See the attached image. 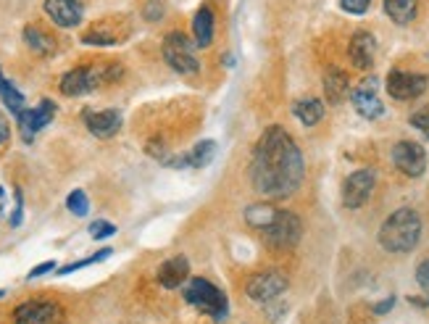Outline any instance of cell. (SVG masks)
<instances>
[{
    "mask_svg": "<svg viewBox=\"0 0 429 324\" xmlns=\"http://www.w3.org/2000/svg\"><path fill=\"white\" fill-rule=\"evenodd\" d=\"M374 185H377L374 169H359V172L350 174L345 185H342V203H345V208H361L371 198Z\"/></svg>",
    "mask_w": 429,
    "mask_h": 324,
    "instance_id": "cell-10",
    "label": "cell"
},
{
    "mask_svg": "<svg viewBox=\"0 0 429 324\" xmlns=\"http://www.w3.org/2000/svg\"><path fill=\"white\" fill-rule=\"evenodd\" d=\"M348 58L356 69H371V66H374V58H377V40H374L371 32L359 30L353 37H350Z\"/></svg>",
    "mask_w": 429,
    "mask_h": 324,
    "instance_id": "cell-17",
    "label": "cell"
},
{
    "mask_svg": "<svg viewBox=\"0 0 429 324\" xmlns=\"http://www.w3.org/2000/svg\"><path fill=\"white\" fill-rule=\"evenodd\" d=\"M377 85H380V80L369 77V80H363L356 90L350 92V103H353V108H356L363 119H380L382 113H385V106H382L380 101Z\"/></svg>",
    "mask_w": 429,
    "mask_h": 324,
    "instance_id": "cell-12",
    "label": "cell"
},
{
    "mask_svg": "<svg viewBox=\"0 0 429 324\" xmlns=\"http://www.w3.org/2000/svg\"><path fill=\"white\" fill-rule=\"evenodd\" d=\"M8 137H11V124H8V119L0 113V148L8 142Z\"/></svg>",
    "mask_w": 429,
    "mask_h": 324,
    "instance_id": "cell-35",
    "label": "cell"
},
{
    "mask_svg": "<svg viewBox=\"0 0 429 324\" xmlns=\"http://www.w3.org/2000/svg\"><path fill=\"white\" fill-rule=\"evenodd\" d=\"M285 290H287V277H285V272H280V269H266V272L253 274L250 282L245 285V293H248L250 301H256V304L277 301Z\"/></svg>",
    "mask_w": 429,
    "mask_h": 324,
    "instance_id": "cell-7",
    "label": "cell"
},
{
    "mask_svg": "<svg viewBox=\"0 0 429 324\" xmlns=\"http://www.w3.org/2000/svg\"><path fill=\"white\" fill-rule=\"evenodd\" d=\"M190 280V261L185 256H174L158 266V282L166 290H177Z\"/></svg>",
    "mask_w": 429,
    "mask_h": 324,
    "instance_id": "cell-18",
    "label": "cell"
},
{
    "mask_svg": "<svg viewBox=\"0 0 429 324\" xmlns=\"http://www.w3.org/2000/svg\"><path fill=\"white\" fill-rule=\"evenodd\" d=\"M24 42H27V48H30L32 53H37V56H50V53H56V40H53L45 30H40L37 24L24 27Z\"/></svg>",
    "mask_w": 429,
    "mask_h": 324,
    "instance_id": "cell-21",
    "label": "cell"
},
{
    "mask_svg": "<svg viewBox=\"0 0 429 324\" xmlns=\"http://www.w3.org/2000/svg\"><path fill=\"white\" fill-rule=\"evenodd\" d=\"M116 232V227L111 222H103V219H98V222L90 224V235L95 237V240H106V237H111V235Z\"/></svg>",
    "mask_w": 429,
    "mask_h": 324,
    "instance_id": "cell-30",
    "label": "cell"
},
{
    "mask_svg": "<svg viewBox=\"0 0 429 324\" xmlns=\"http://www.w3.org/2000/svg\"><path fill=\"white\" fill-rule=\"evenodd\" d=\"M416 282H419V287L424 290V295H427V298H421V301H419V298H411V304L429 306V258L416 266Z\"/></svg>",
    "mask_w": 429,
    "mask_h": 324,
    "instance_id": "cell-29",
    "label": "cell"
},
{
    "mask_svg": "<svg viewBox=\"0 0 429 324\" xmlns=\"http://www.w3.org/2000/svg\"><path fill=\"white\" fill-rule=\"evenodd\" d=\"M0 101L8 106V111L13 113V116H19V113L27 108V101H24V95L16 90V85H13V82L3 77V71H0Z\"/></svg>",
    "mask_w": 429,
    "mask_h": 324,
    "instance_id": "cell-25",
    "label": "cell"
},
{
    "mask_svg": "<svg viewBox=\"0 0 429 324\" xmlns=\"http://www.w3.org/2000/svg\"><path fill=\"white\" fill-rule=\"evenodd\" d=\"M45 13L56 27L71 30V27L82 24L85 8H82V0H45Z\"/></svg>",
    "mask_w": 429,
    "mask_h": 324,
    "instance_id": "cell-14",
    "label": "cell"
},
{
    "mask_svg": "<svg viewBox=\"0 0 429 324\" xmlns=\"http://www.w3.org/2000/svg\"><path fill=\"white\" fill-rule=\"evenodd\" d=\"M427 74H414V71H390L387 74V92L390 98H395V101H414V98H419L421 92L427 90Z\"/></svg>",
    "mask_w": 429,
    "mask_h": 324,
    "instance_id": "cell-9",
    "label": "cell"
},
{
    "mask_svg": "<svg viewBox=\"0 0 429 324\" xmlns=\"http://www.w3.org/2000/svg\"><path fill=\"white\" fill-rule=\"evenodd\" d=\"M274 216H277V208H271V206H250L248 211H245V222L250 227H256V230H266L271 222H274Z\"/></svg>",
    "mask_w": 429,
    "mask_h": 324,
    "instance_id": "cell-26",
    "label": "cell"
},
{
    "mask_svg": "<svg viewBox=\"0 0 429 324\" xmlns=\"http://www.w3.org/2000/svg\"><path fill=\"white\" fill-rule=\"evenodd\" d=\"M161 51H163L166 63H169L177 74H185V77H187V74H198L200 71L198 56H195V42L187 40V35L169 32V35L163 37Z\"/></svg>",
    "mask_w": 429,
    "mask_h": 324,
    "instance_id": "cell-6",
    "label": "cell"
},
{
    "mask_svg": "<svg viewBox=\"0 0 429 324\" xmlns=\"http://www.w3.org/2000/svg\"><path fill=\"white\" fill-rule=\"evenodd\" d=\"M63 319L66 314L56 301H27L13 311L16 324H63Z\"/></svg>",
    "mask_w": 429,
    "mask_h": 324,
    "instance_id": "cell-8",
    "label": "cell"
},
{
    "mask_svg": "<svg viewBox=\"0 0 429 324\" xmlns=\"http://www.w3.org/2000/svg\"><path fill=\"white\" fill-rule=\"evenodd\" d=\"M392 163L406 177H421V174L427 172V151L421 148L419 142L400 140L392 148Z\"/></svg>",
    "mask_w": 429,
    "mask_h": 324,
    "instance_id": "cell-11",
    "label": "cell"
},
{
    "mask_svg": "<svg viewBox=\"0 0 429 324\" xmlns=\"http://www.w3.org/2000/svg\"><path fill=\"white\" fill-rule=\"evenodd\" d=\"M48 272H56V261L37 263V266H35V269L30 272V280H35V277H42V274H48Z\"/></svg>",
    "mask_w": 429,
    "mask_h": 324,
    "instance_id": "cell-34",
    "label": "cell"
},
{
    "mask_svg": "<svg viewBox=\"0 0 429 324\" xmlns=\"http://www.w3.org/2000/svg\"><path fill=\"white\" fill-rule=\"evenodd\" d=\"M416 11H419V0H385V13L400 27L416 19Z\"/></svg>",
    "mask_w": 429,
    "mask_h": 324,
    "instance_id": "cell-23",
    "label": "cell"
},
{
    "mask_svg": "<svg viewBox=\"0 0 429 324\" xmlns=\"http://www.w3.org/2000/svg\"><path fill=\"white\" fill-rule=\"evenodd\" d=\"M411 124H414V127H416L424 137H429V111L414 113V116H411Z\"/></svg>",
    "mask_w": 429,
    "mask_h": 324,
    "instance_id": "cell-32",
    "label": "cell"
},
{
    "mask_svg": "<svg viewBox=\"0 0 429 324\" xmlns=\"http://www.w3.org/2000/svg\"><path fill=\"white\" fill-rule=\"evenodd\" d=\"M66 208H69L74 216H87V211H90V201H87L85 190H71L69 198H66Z\"/></svg>",
    "mask_w": 429,
    "mask_h": 324,
    "instance_id": "cell-28",
    "label": "cell"
},
{
    "mask_svg": "<svg viewBox=\"0 0 429 324\" xmlns=\"http://www.w3.org/2000/svg\"><path fill=\"white\" fill-rule=\"evenodd\" d=\"M116 77H121V66L116 61H98L90 63V66H77V69L66 71L61 77V92L66 98H80V95H87V92L98 90L100 85L106 82H113Z\"/></svg>",
    "mask_w": 429,
    "mask_h": 324,
    "instance_id": "cell-3",
    "label": "cell"
},
{
    "mask_svg": "<svg viewBox=\"0 0 429 324\" xmlns=\"http://www.w3.org/2000/svg\"><path fill=\"white\" fill-rule=\"evenodd\" d=\"M213 156H216V142L203 140L185 156H166L163 163L171 166V169H203V166H209L213 161Z\"/></svg>",
    "mask_w": 429,
    "mask_h": 324,
    "instance_id": "cell-16",
    "label": "cell"
},
{
    "mask_svg": "<svg viewBox=\"0 0 429 324\" xmlns=\"http://www.w3.org/2000/svg\"><path fill=\"white\" fill-rule=\"evenodd\" d=\"M82 119H85V127L90 130V135H95L100 140H108L121 130V111H116V108H103V111L87 108L82 113Z\"/></svg>",
    "mask_w": 429,
    "mask_h": 324,
    "instance_id": "cell-15",
    "label": "cell"
},
{
    "mask_svg": "<svg viewBox=\"0 0 429 324\" xmlns=\"http://www.w3.org/2000/svg\"><path fill=\"white\" fill-rule=\"evenodd\" d=\"M113 254L111 248H103V251H98L95 256H90V258H82V261H74V263H66V266H61L58 274H71V272H80V269H85V266H92V263H100L106 261L108 256Z\"/></svg>",
    "mask_w": 429,
    "mask_h": 324,
    "instance_id": "cell-27",
    "label": "cell"
},
{
    "mask_svg": "<svg viewBox=\"0 0 429 324\" xmlns=\"http://www.w3.org/2000/svg\"><path fill=\"white\" fill-rule=\"evenodd\" d=\"M421 240V216L403 206L385 219L380 230V245L387 254H409Z\"/></svg>",
    "mask_w": 429,
    "mask_h": 324,
    "instance_id": "cell-2",
    "label": "cell"
},
{
    "mask_svg": "<svg viewBox=\"0 0 429 324\" xmlns=\"http://www.w3.org/2000/svg\"><path fill=\"white\" fill-rule=\"evenodd\" d=\"M350 92V82H348V74L340 69H330L324 74V95L332 106H337L345 95Z\"/></svg>",
    "mask_w": 429,
    "mask_h": 324,
    "instance_id": "cell-20",
    "label": "cell"
},
{
    "mask_svg": "<svg viewBox=\"0 0 429 324\" xmlns=\"http://www.w3.org/2000/svg\"><path fill=\"white\" fill-rule=\"evenodd\" d=\"M185 301L190 306H195L198 311H203L206 316H211L213 322H224L227 319V311H230V304H227V295L221 293L219 287L203 277H192L185 282Z\"/></svg>",
    "mask_w": 429,
    "mask_h": 324,
    "instance_id": "cell-4",
    "label": "cell"
},
{
    "mask_svg": "<svg viewBox=\"0 0 429 324\" xmlns=\"http://www.w3.org/2000/svg\"><path fill=\"white\" fill-rule=\"evenodd\" d=\"M124 37H127V32H116V30L111 32L108 19H103L98 21L90 32L82 35V42H85V45H119Z\"/></svg>",
    "mask_w": 429,
    "mask_h": 324,
    "instance_id": "cell-22",
    "label": "cell"
},
{
    "mask_svg": "<svg viewBox=\"0 0 429 324\" xmlns=\"http://www.w3.org/2000/svg\"><path fill=\"white\" fill-rule=\"evenodd\" d=\"M16 206H13V213H11V227H19L21 224V213H24V195H21V190H16Z\"/></svg>",
    "mask_w": 429,
    "mask_h": 324,
    "instance_id": "cell-33",
    "label": "cell"
},
{
    "mask_svg": "<svg viewBox=\"0 0 429 324\" xmlns=\"http://www.w3.org/2000/svg\"><path fill=\"white\" fill-rule=\"evenodd\" d=\"M161 13H163V8H161V6H150V8H148V19H150V21L158 19Z\"/></svg>",
    "mask_w": 429,
    "mask_h": 324,
    "instance_id": "cell-37",
    "label": "cell"
},
{
    "mask_svg": "<svg viewBox=\"0 0 429 324\" xmlns=\"http://www.w3.org/2000/svg\"><path fill=\"white\" fill-rule=\"evenodd\" d=\"M340 6L345 13H353V16H361V13H366L371 6V0H340Z\"/></svg>",
    "mask_w": 429,
    "mask_h": 324,
    "instance_id": "cell-31",
    "label": "cell"
},
{
    "mask_svg": "<svg viewBox=\"0 0 429 324\" xmlns=\"http://www.w3.org/2000/svg\"><path fill=\"white\" fill-rule=\"evenodd\" d=\"M303 153L298 142L282 127H269L261 135L250 161V182L253 190L269 201H285L303 182Z\"/></svg>",
    "mask_w": 429,
    "mask_h": 324,
    "instance_id": "cell-1",
    "label": "cell"
},
{
    "mask_svg": "<svg viewBox=\"0 0 429 324\" xmlns=\"http://www.w3.org/2000/svg\"><path fill=\"white\" fill-rule=\"evenodd\" d=\"M292 113L298 116V122L303 127H313V124L321 122V116H324V103L316 101V98H303L292 106Z\"/></svg>",
    "mask_w": 429,
    "mask_h": 324,
    "instance_id": "cell-24",
    "label": "cell"
},
{
    "mask_svg": "<svg viewBox=\"0 0 429 324\" xmlns=\"http://www.w3.org/2000/svg\"><path fill=\"white\" fill-rule=\"evenodd\" d=\"M53 116H56V103L53 101H42L40 106H35V108H24V111L16 116V122L21 127V137L30 142L37 132H42L53 122Z\"/></svg>",
    "mask_w": 429,
    "mask_h": 324,
    "instance_id": "cell-13",
    "label": "cell"
},
{
    "mask_svg": "<svg viewBox=\"0 0 429 324\" xmlns=\"http://www.w3.org/2000/svg\"><path fill=\"white\" fill-rule=\"evenodd\" d=\"M263 232V243L269 245L271 251L277 254H287L295 245L300 243V235H303V222L298 219V213L292 211H277L274 222L261 230Z\"/></svg>",
    "mask_w": 429,
    "mask_h": 324,
    "instance_id": "cell-5",
    "label": "cell"
},
{
    "mask_svg": "<svg viewBox=\"0 0 429 324\" xmlns=\"http://www.w3.org/2000/svg\"><path fill=\"white\" fill-rule=\"evenodd\" d=\"M213 30H216V16L211 6H200L195 19H192V37H195V45L198 48H209L213 42Z\"/></svg>",
    "mask_w": 429,
    "mask_h": 324,
    "instance_id": "cell-19",
    "label": "cell"
},
{
    "mask_svg": "<svg viewBox=\"0 0 429 324\" xmlns=\"http://www.w3.org/2000/svg\"><path fill=\"white\" fill-rule=\"evenodd\" d=\"M392 306H395V295H387V298H385L382 304L374 306V314H387Z\"/></svg>",
    "mask_w": 429,
    "mask_h": 324,
    "instance_id": "cell-36",
    "label": "cell"
}]
</instances>
